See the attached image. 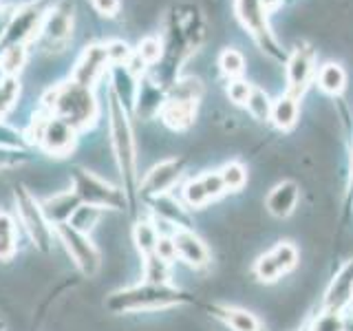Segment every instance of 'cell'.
<instances>
[{
  "label": "cell",
  "instance_id": "cell-17",
  "mask_svg": "<svg viewBox=\"0 0 353 331\" xmlns=\"http://www.w3.org/2000/svg\"><path fill=\"white\" fill-rule=\"evenodd\" d=\"M170 237H172L174 250H176V259L185 263L188 268L203 270L212 263V254H210V248L205 245V241L190 228H176Z\"/></svg>",
  "mask_w": 353,
  "mask_h": 331
},
{
  "label": "cell",
  "instance_id": "cell-39",
  "mask_svg": "<svg viewBox=\"0 0 353 331\" xmlns=\"http://www.w3.org/2000/svg\"><path fill=\"white\" fill-rule=\"evenodd\" d=\"M309 331H345V316H342V312L323 309V314L316 316Z\"/></svg>",
  "mask_w": 353,
  "mask_h": 331
},
{
  "label": "cell",
  "instance_id": "cell-29",
  "mask_svg": "<svg viewBox=\"0 0 353 331\" xmlns=\"http://www.w3.org/2000/svg\"><path fill=\"white\" fill-rule=\"evenodd\" d=\"M141 274H143V283L170 285V279H172V263L159 259L157 254H150V257H143L141 259Z\"/></svg>",
  "mask_w": 353,
  "mask_h": 331
},
{
  "label": "cell",
  "instance_id": "cell-2",
  "mask_svg": "<svg viewBox=\"0 0 353 331\" xmlns=\"http://www.w3.org/2000/svg\"><path fill=\"white\" fill-rule=\"evenodd\" d=\"M106 117H108V137L117 170L121 177V188L132 203L137 197L139 172H137V141L135 130L130 124V113L119 104V99L106 91Z\"/></svg>",
  "mask_w": 353,
  "mask_h": 331
},
{
  "label": "cell",
  "instance_id": "cell-35",
  "mask_svg": "<svg viewBox=\"0 0 353 331\" xmlns=\"http://www.w3.org/2000/svg\"><path fill=\"white\" fill-rule=\"evenodd\" d=\"M219 71L223 73L228 80H236L245 71V55L236 49H223L219 55Z\"/></svg>",
  "mask_w": 353,
  "mask_h": 331
},
{
  "label": "cell",
  "instance_id": "cell-24",
  "mask_svg": "<svg viewBox=\"0 0 353 331\" xmlns=\"http://www.w3.org/2000/svg\"><path fill=\"white\" fill-rule=\"evenodd\" d=\"M212 316L219 318L228 329L232 331H265L263 323L256 318V314L248 312L243 307H234V305H214Z\"/></svg>",
  "mask_w": 353,
  "mask_h": 331
},
{
  "label": "cell",
  "instance_id": "cell-19",
  "mask_svg": "<svg viewBox=\"0 0 353 331\" xmlns=\"http://www.w3.org/2000/svg\"><path fill=\"white\" fill-rule=\"evenodd\" d=\"M106 77H108V91L113 93L119 99V104L132 115V106H135V97L139 88V77L132 73L126 64L110 66Z\"/></svg>",
  "mask_w": 353,
  "mask_h": 331
},
{
  "label": "cell",
  "instance_id": "cell-28",
  "mask_svg": "<svg viewBox=\"0 0 353 331\" xmlns=\"http://www.w3.org/2000/svg\"><path fill=\"white\" fill-rule=\"evenodd\" d=\"M318 86L327 95H340L347 88V73L340 64L327 62L318 71Z\"/></svg>",
  "mask_w": 353,
  "mask_h": 331
},
{
  "label": "cell",
  "instance_id": "cell-11",
  "mask_svg": "<svg viewBox=\"0 0 353 331\" xmlns=\"http://www.w3.org/2000/svg\"><path fill=\"white\" fill-rule=\"evenodd\" d=\"M301 263V252L294 245L292 241H279L274 248H270L265 254L254 261L252 274L259 283L272 285L276 281H281L285 274H290L292 270L298 268Z\"/></svg>",
  "mask_w": 353,
  "mask_h": 331
},
{
  "label": "cell",
  "instance_id": "cell-10",
  "mask_svg": "<svg viewBox=\"0 0 353 331\" xmlns=\"http://www.w3.org/2000/svg\"><path fill=\"white\" fill-rule=\"evenodd\" d=\"M234 14L241 20V25L252 33V38L256 40L261 51L272 55V58L279 62L287 60V53L279 47V42L272 36L261 0H234Z\"/></svg>",
  "mask_w": 353,
  "mask_h": 331
},
{
  "label": "cell",
  "instance_id": "cell-46",
  "mask_svg": "<svg viewBox=\"0 0 353 331\" xmlns=\"http://www.w3.org/2000/svg\"><path fill=\"white\" fill-rule=\"evenodd\" d=\"M345 331H353V320H345Z\"/></svg>",
  "mask_w": 353,
  "mask_h": 331
},
{
  "label": "cell",
  "instance_id": "cell-31",
  "mask_svg": "<svg viewBox=\"0 0 353 331\" xmlns=\"http://www.w3.org/2000/svg\"><path fill=\"white\" fill-rule=\"evenodd\" d=\"M203 95V84L199 77L194 75H179L174 80V84L165 91V97H174V99H192L199 102Z\"/></svg>",
  "mask_w": 353,
  "mask_h": 331
},
{
  "label": "cell",
  "instance_id": "cell-44",
  "mask_svg": "<svg viewBox=\"0 0 353 331\" xmlns=\"http://www.w3.org/2000/svg\"><path fill=\"white\" fill-rule=\"evenodd\" d=\"M159 259L172 263L176 259V250H174V243H172V237L170 234H161L159 237V243H157V250H154Z\"/></svg>",
  "mask_w": 353,
  "mask_h": 331
},
{
  "label": "cell",
  "instance_id": "cell-38",
  "mask_svg": "<svg viewBox=\"0 0 353 331\" xmlns=\"http://www.w3.org/2000/svg\"><path fill=\"white\" fill-rule=\"evenodd\" d=\"M0 148H14V150H29V143L25 137V130H18L16 126L7 124L0 119Z\"/></svg>",
  "mask_w": 353,
  "mask_h": 331
},
{
  "label": "cell",
  "instance_id": "cell-8",
  "mask_svg": "<svg viewBox=\"0 0 353 331\" xmlns=\"http://www.w3.org/2000/svg\"><path fill=\"white\" fill-rule=\"evenodd\" d=\"M75 29V5L71 0H51L44 11L36 44L47 53H62L73 38Z\"/></svg>",
  "mask_w": 353,
  "mask_h": 331
},
{
  "label": "cell",
  "instance_id": "cell-23",
  "mask_svg": "<svg viewBox=\"0 0 353 331\" xmlns=\"http://www.w3.org/2000/svg\"><path fill=\"white\" fill-rule=\"evenodd\" d=\"M42 210H44V217L49 219V223L53 228H58L62 223H69L73 212L77 208L82 205V201L77 199V194L73 192V188H69V190H62V192H55L53 197L44 199V201L40 203Z\"/></svg>",
  "mask_w": 353,
  "mask_h": 331
},
{
  "label": "cell",
  "instance_id": "cell-16",
  "mask_svg": "<svg viewBox=\"0 0 353 331\" xmlns=\"http://www.w3.org/2000/svg\"><path fill=\"white\" fill-rule=\"evenodd\" d=\"M223 192H225V185L221 181L219 170H208L203 174L194 177V179L185 181L183 190H181V199H183L185 208L201 210L208 203L216 201Z\"/></svg>",
  "mask_w": 353,
  "mask_h": 331
},
{
  "label": "cell",
  "instance_id": "cell-1",
  "mask_svg": "<svg viewBox=\"0 0 353 331\" xmlns=\"http://www.w3.org/2000/svg\"><path fill=\"white\" fill-rule=\"evenodd\" d=\"M205 36L208 25L201 7L196 3H190V0H181V3L170 5L163 14L161 60L152 64L146 75L154 84H159L168 91L176 77L181 75L185 60L201 49Z\"/></svg>",
  "mask_w": 353,
  "mask_h": 331
},
{
  "label": "cell",
  "instance_id": "cell-43",
  "mask_svg": "<svg viewBox=\"0 0 353 331\" xmlns=\"http://www.w3.org/2000/svg\"><path fill=\"white\" fill-rule=\"evenodd\" d=\"M91 7L102 18H115L121 9V0H91Z\"/></svg>",
  "mask_w": 353,
  "mask_h": 331
},
{
  "label": "cell",
  "instance_id": "cell-14",
  "mask_svg": "<svg viewBox=\"0 0 353 331\" xmlns=\"http://www.w3.org/2000/svg\"><path fill=\"white\" fill-rule=\"evenodd\" d=\"M108 69H110V60H108L106 47L99 42H93V44H86L80 53V58L75 60L71 80L86 88H95L106 77Z\"/></svg>",
  "mask_w": 353,
  "mask_h": 331
},
{
  "label": "cell",
  "instance_id": "cell-7",
  "mask_svg": "<svg viewBox=\"0 0 353 331\" xmlns=\"http://www.w3.org/2000/svg\"><path fill=\"white\" fill-rule=\"evenodd\" d=\"M14 201H16V212L22 228L27 230V234L31 239V243L36 245L38 252L49 254L53 250V241L55 237V228L49 223V219L44 217V210L40 205V201L31 194V190L27 185L18 183L14 188Z\"/></svg>",
  "mask_w": 353,
  "mask_h": 331
},
{
  "label": "cell",
  "instance_id": "cell-42",
  "mask_svg": "<svg viewBox=\"0 0 353 331\" xmlns=\"http://www.w3.org/2000/svg\"><path fill=\"white\" fill-rule=\"evenodd\" d=\"M252 88L254 86L250 82H245V80H241V77H236V80H230L228 82V97H230V102H234L239 106H245L248 99H250Z\"/></svg>",
  "mask_w": 353,
  "mask_h": 331
},
{
  "label": "cell",
  "instance_id": "cell-30",
  "mask_svg": "<svg viewBox=\"0 0 353 331\" xmlns=\"http://www.w3.org/2000/svg\"><path fill=\"white\" fill-rule=\"evenodd\" d=\"M27 60H29V47H25V44L5 49L0 53V75L20 77V73L27 66Z\"/></svg>",
  "mask_w": 353,
  "mask_h": 331
},
{
  "label": "cell",
  "instance_id": "cell-33",
  "mask_svg": "<svg viewBox=\"0 0 353 331\" xmlns=\"http://www.w3.org/2000/svg\"><path fill=\"white\" fill-rule=\"evenodd\" d=\"M219 174L225 185V192H241L248 185V168L241 161H228Z\"/></svg>",
  "mask_w": 353,
  "mask_h": 331
},
{
  "label": "cell",
  "instance_id": "cell-34",
  "mask_svg": "<svg viewBox=\"0 0 353 331\" xmlns=\"http://www.w3.org/2000/svg\"><path fill=\"white\" fill-rule=\"evenodd\" d=\"M245 106L250 110V115L256 121H261V124H265V121L272 119V106H274V102L270 99L268 91H263V88H259V86L252 88L250 99H248Z\"/></svg>",
  "mask_w": 353,
  "mask_h": 331
},
{
  "label": "cell",
  "instance_id": "cell-15",
  "mask_svg": "<svg viewBox=\"0 0 353 331\" xmlns=\"http://www.w3.org/2000/svg\"><path fill=\"white\" fill-rule=\"evenodd\" d=\"M314 60L316 49L312 44H296L294 53L287 58V93L290 95L301 99V95L307 91V86L314 77Z\"/></svg>",
  "mask_w": 353,
  "mask_h": 331
},
{
  "label": "cell",
  "instance_id": "cell-36",
  "mask_svg": "<svg viewBox=\"0 0 353 331\" xmlns=\"http://www.w3.org/2000/svg\"><path fill=\"white\" fill-rule=\"evenodd\" d=\"M99 219H102V210L99 208H93V205H86L82 203L80 208L75 210L69 225L84 232V234H91V232L95 230V225L99 223Z\"/></svg>",
  "mask_w": 353,
  "mask_h": 331
},
{
  "label": "cell",
  "instance_id": "cell-25",
  "mask_svg": "<svg viewBox=\"0 0 353 331\" xmlns=\"http://www.w3.org/2000/svg\"><path fill=\"white\" fill-rule=\"evenodd\" d=\"M298 115H301V106H298V97L283 93L272 106V124L279 130H292L298 124Z\"/></svg>",
  "mask_w": 353,
  "mask_h": 331
},
{
  "label": "cell",
  "instance_id": "cell-4",
  "mask_svg": "<svg viewBox=\"0 0 353 331\" xmlns=\"http://www.w3.org/2000/svg\"><path fill=\"white\" fill-rule=\"evenodd\" d=\"M190 303L192 298L172 285L139 283L108 294L104 307L110 314H137V312H157V309L181 307Z\"/></svg>",
  "mask_w": 353,
  "mask_h": 331
},
{
  "label": "cell",
  "instance_id": "cell-3",
  "mask_svg": "<svg viewBox=\"0 0 353 331\" xmlns=\"http://www.w3.org/2000/svg\"><path fill=\"white\" fill-rule=\"evenodd\" d=\"M40 108L53 117L64 119L77 132L93 128L99 119V102L95 91L73 82L71 77L49 86L40 97Z\"/></svg>",
  "mask_w": 353,
  "mask_h": 331
},
{
  "label": "cell",
  "instance_id": "cell-22",
  "mask_svg": "<svg viewBox=\"0 0 353 331\" xmlns=\"http://www.w3.org/2000/svg\"><path fill=\"white\" fill-rule=\"evenodd\" d=\"M196 108L199 102H192V99H174V97H165V104L159 113V119L165 126L174 132H183L188 128L194 126L196 119Z\"/></svg>",
  "mask_w": 353,
  "mask_h": 331
},
{
  "label": "cell",
  "instance_id": "cell-5",
  "mask_svg": "<svg viewBox=\"0 0 353 331\" xmlns=\"http://www.w3.org/2000/svg\"><path fill=\"white\" fill-rule=\"evenodd\" d=\"M29 146H38L44 154L53 159H64L75 150L77 130L64 119L49 115L47 110H38L33 115L29 128L25 130Z\"/></svg>",
  "mask_w": 353,
  "mask_h": 331
},
{
  "label": "cell",
  "instance_id": "cell-40",
  "mask_svg": "<svg viewBox=\"0 0 353 331\" xmlns=\"http://www.w3.org/2000/svg\"><path fill=\"white\" fill-rule=\"evenodd\" d=\"M106 47V53H108V60H110V66L115 64H128L132 53H135V49H130V44L126 40H119V38H113L104 42Z\"/></svg>",
  "mask_w": 353,
  "mask_h": 331
},
{
  "label": "cell",
  "instance_id": "cell-21",
  "mask_svg": "<svg viewBox=\"0 0 353 331\" xmlns=\"http://www.w3.org/2000/svg\"><path fill=\"white\" fill-rule=\"evenodd\" d=\"M165 104V88L159 84H154L148 75L139 77V88L135 97V106H132V115H137L139 119H154L159 117L161 108Z\"/></svg>",
  "mask_w": 353,
  "mask_h": 331
},
{
  "label": "cell",
  "instance_id": "cell-45",
  "mask_svg": "<svg viewBox=\"0 0 353 331\" xmlns=\"http://www.w3.org/2000/svg\"><path fill=\"white\" fill-rule=\"evenodd\" d=\"M279 3H281V0H261V5H263L265 11H268V9H274Z\"/></svg>",
  "mask_w": 353,
  "mask_h": 331
},
{
  "label": "cell",
  "instance_id": "cell-12",
  "mask_svg": "<svg viewBox=\"0 0 353 331\" xmlns=\"http://www.w3.org/2000/svg\"><path fill=\"white\" fill-rule=\"evenodd\" d=\"M55 237H58V241L64 245L75 268L84 276H88V279H93L99 272V268H102V257H99V250L95 248L91 237L71 228L69 223H62L55 228Z\"/></svg>",
  "mask_w": 353,
  "mask_h": 331
},
{
  "label": "cell",
  "instance_id": "cell-26",
  "mask_svg": "<svg viewBox=\"0 0 353 331\" xmlns=\"http://www.w3.org/2000/svg\"><path fill=\"white\" fill-rule=\"evenodd\" d=\"M159 230L157 225H154V221H137L135 228H132V243H135L137 252L143 257H150V254H154V250H157V243H159Z\"/></svg>",
  "mask_w": 353,
  "mask_h": 331
},
{
  "label": "cell",
  "instance_id": "cell-9",
  "mask_svg": "<svg viewBox=\"0 0 353 331\" xmlns=\"http://www.w3.org/2000/svg\"><path fill=\"white\" fill-rule=\"evenodd\" d=\"M49 3L51 0H31L27 5L16 7L14 18H11L5 36L0 38V53L9 47H20V44L29 47L31 42L38 40L40 25H42L44 11H47Z\"/></svg>",
  "mask_w": 353,
  "mask_h": 331
},
{
  "label": "cell",
  "instance_id": "cell-32",
  "mask_svg": "<svg viewBox=\"0 0 353 331\" xmlns=\"http://www.w3.org/2000/svg\"><path fill=\"white\" fill-rule=\"evenodd\" d=\"M20 77L0 75V119H5L16 108L20 99Z\"/></svg>",
  "mask_w": 353,
  "mask_h": 331
},
{
  "label": "cell",
  "instance_id": "cell-41",
  "mask_svg": "<svg viewBox=\"0 0 353 331\" xmlns=\"http://www.w3.org/2000/svg\"><path fill=\"white\" fill-rule=\"evenodd\" d=\"M31 161L29 150H14V148H0V170L20 168Z\"/></svg>",
  "mask_w": 353,
  "mask_h": 331
},
{
  "label": "cell",
  "instance_id": "cell-13",
  "mask_svg": "<svg viewBox=\"0 0 353 331\" xmlns=\"http://www.w3.org/2000/svg\"><path fill=\"white\" fill-rule=\"evenodd\" d=\"M185 157L174 154V157H165L159 163H154L152 168L143 174V179H139L137 194L141 199H157L161 194H170L172 188L179 183V179L185 172Z\"/></svg>",
  "mask_w": 353,
  "mask_h": 331
},
{
  "label": "cell",
  "instance_id": "cell-27",
  "mask_svg": "<svg viewBox=\"0 0 353 331\" xmlns=\"http://www.w3.org/2000/svg\"><path fill=\"white\" fill-rule=\"evenodd\" d=\"M18 252V223L5 210H0V261H11Z\"/></svg>",
  "mask_w": 353,
  "mask_h": 331
},
{
  "label": "cell",
  "instance_id": "cell-18",
  "mask_svg": "<svg viewBox=\"0 0 353 331\" xmlns=\"http://www.w3.org/2000/svg\"><path fill=\"white\" fill-rule=\"evenodd\" d=\"M298 201H301V185L294 179H283L270 190L265 199V210L274 219H287L296 212Z\"/></svg>",
  "mask_w": 353,
  "mask_h": 331
},
{
  "label": "cell",
  "instance_id": "cell-6",
  "mask_svg": "<svg viewBox=\"0 0 353 331\" xmlns=\"http://www.w3.org/2000/svg\"><path fill=\"white\" fill-rule=\"evenodd\" d=\"M71 188L82 203L99 210H128L130 201L124 188H117L82 166L71 170Z\"/></svg>",
  "mask_w": 353,
  "mask_h": 331
},
{
  "label": "cell",
  "instance_id": "cell-20",
  "mask_svg": "<svg viewBox=\"0 0 353 331\" xmlns=\"http://www.w3.org/2000/svg\"><path fill=\"white\" fill-rule=\"evenodd\" d=\"M353 303V257L345 261L340 272L334 276L325 292V309L331 312H342Z\"/></svg>",
  "mask_w": 353,
  "mask_h": 331
},
{
  "label": "cell",
  "instance_id": "cell-47",
  "mask_svg": "<svg viewBox=\"0 0 353 331\" xmlns=\"http://www.w3.org/2000/svg\"><path fill=\"white\" fill-rule=\"evenodd\" d=\"M0 331H7V323H5L3 318H0Z\"/></svg>",
  "mask_w": 353,
  "mask_h": 331
},
{
  "label": "cell",
  "instance_id": "cell-37",
  "mask_svg": "<svg viewBox=\"0 0 353 331\" xmlns=\"http://www.w3.org/2000/svg\"><path fill=\"white\" fill-rule=\"evenodd\" d=\"M161 53H163L161 38L159 36H146V38L139 40L137 49H135V58L146 64V69H150L152 64H157L161 60Z\"/></svg>",
  "mask_w": 353,
  "mask_h": 331
}]
</instances>
